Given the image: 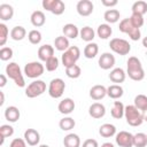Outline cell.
Instances as JSON below:
<instances>
[{
    "label": "cell",
    "instance_id": "19",
    "mask_svg": "<svg viewBox=\"0 0 147 147\" xmlns=\"http://www.w3.org/2000/svg\"><path fill=\"white\" fill-rule=\"evenodd\" d=\"M106 95H107V87H105L103 85H94L90 90V96L95 101L103 99Z\"/></svg>",
    "mask_w": 147,
    "mask_h": 147
},
{
    "label": "cell",
    "instance_id": "53",
    "mask_svg": "<svg viewBox=\"0 0 147 147\" xmlns=\"http://www.w3.org/2000/svg\"><path fill=\"white\" fill-rule=\"evenodd\" d=\"M39 147H49V146H48V145H40Z\"/></svg>",
    "mask_w": 147,
    "mask_h": 147
},
{
    "label": "cell",
    "instance_id": "51",
    "mask_svg": "<svg viewBox=\"0 0 147 147\" xmlns=\"http://www.w3.org/2000/svg\"><path fill=\"white\" fill-rule=\"evenodd\" d=\"M142 46H144L145 48H147V37H145V38L142 39Z\"/></svg>",
    "mask_w": 147,
    "mask_h": 147
},
{
    "label": "cell",
    "instance_id": "32",
    "mask_svg": "<svg viewBox=\"0 0 147 147\" xmlns=\"http://www.w3.org/2000/svg\"><path fill=\"white\" fill-rule=\"evenodd\" d=\"M119 16H121V14L117 9H108L103 14V18L107 22V24H113V23L118 22Z\"/></svg>",
    "mask_w": 147,
    "mask_h": 147
},
{
    "label": "cell",
    "instance_id": "16",
    "mask_svg": "<svg viewBox=\"0 0 147 147\" xmlns=\"http://www.w3.org/2000/svg\"><path fill=\"white\" fill-rule=\"evenodd\" d=\"M24 140L29 146H37L40 141V134L34 129H28L24 132Z\"/></svg>",
    "mask_w": 147,
    "mask_h": 147
},
{
    "label": "cell",
    "instance_id": "42",
    "mask_svg": "<svg viewBox=\"0 0 147 147\" xmlns=\"http://www.w3.org/2000/svg\"><path fill=\"white\" fill-rule=\"evenodd\" d=\"M8 34H9V30L7 25L5 23H0V46H5L8 39Z\"/></svg>",
    "mask_w": 147,
    "mask_h": 147
},
{
    "label": "cell",
    "instance_id": "25",
    "mask_svg": "<svg viewBox=\"0 0 147 147\" xmlns=\"http://www.w3.org/2000/svg\"><path fill=\"white\" fill-rule=\"evenodd\" d=\"M99 134L103 138H110L116 134V127L110 123H105L99 127Z\"/></svg>",
    "mask_w": 147,
    "mask_h": 147
},
{
    "label": "cell",
    "instance_id": "20",
    "mask_svg": "<svg viewBox=\"0 0 147 147\" xmlns=\"http://www.w3.org/2000/svg\"><path fill=\"white\" fill-rule=\"evenodd\" d=\"M20 116H21V113H20L18 108L15 106H9L5 110V118L10 123L17 122L20 119Z\"/></svg>",
    "mask_w": 147,
    "mask_h": 147
},
{
    "label": "cell",
    "instance_id": "10",
    "mask_svg": "<svg viewBox=\"0 0 147 147\" xmlns=\"http://www.w3.org/2000/svg\"><path fill=\"white\" fill-rule=\"evenodd\" d=\"M42 8L51 11L54 15H61L64 13L65 5L62 0H42Z\"/></svg>",
    "mask_w": 147,
    "mask_h": 147
},
{
    "label": "cell",
    "instance_id": "31",
    "mask_svg": "<svg viewBox=\"0 0 147 147\" xmlns=\"http://www.w3.org/2000/svg\"><path fill=\"white\" fill-rule=\"evenodd\" d=\"M124 110H125V107L124 105L121 102V101H115L114 105H113V108L110 110V114L114 118L116 119H121L123 116H124Z\"/></svg>",
    "mask_w": 147,
    "mask_h": 147
},
{
    "label": "cell",
    "instance_id": "27",
    "mask_svg": "<svg viewBox=\"0 0 147 147\" xmlns=\"http://www.w3.org/2000/svg\"><path fill=\"white\" fill-rule=\"evenodd\" d=\"M113 33V29L110 26V24H107V23H103V24H100L96 29V34L100 39H108Z\"/></svg>",
    "mask_w": 147,
    "mask_h": 147
},
{
    "label": "cell",
    "instance_id": "17",
    "mask_svg": "<svg viewBox=\"0 0 147 147\" xmlns=\"http://www.w3.org/2000/svg\"><path fill=\"white\" fill-rule=\"evenodd\" d=\"M53 56H54V47L52 45L46 44V45H42V46L39 47V49H38V57H39L40 61L46 62L47 60H49Z\"/></svg>",
    "mask_w": 147,
    "mask_h": 147
},
{
    "label": "cell",
    "instance_id": "34",
    "mask_svg": "<svg viewBox=\"0 0 147 147\" xmlns=\"http://www.w3.org/2000/svg\"><path fill=\"white\" fill-rule=\"evenodd\" d=\"M75 125H76L75 119L72 117H69V116L68 117H63L59 122V126H60V129L62 131H70V130H72L75 127Z\"/></svg>",
    "mask_w": 147,
    "mask_h": 147
},
{
    "label": "cell",
    "instance_id": "2",
    "mask_svg": "<svg viewBox=\"0 0 147 147\" xmlns=\"http://www.w3.org/2000/svg\"><path fill=\"white\" fill-rule=\"evenodd\" d=\"M124 117L126 119V123L131 126H139L144 122L142 111H140L138 108H136L133 105H129L125 107L124 110Z\"/></svg>",
    "mask_w": 147,
    "mask_h": 147
},
{
    "label": "cell",
    "instance_id": "13",
    "mask_svg": "<svg viewBox=\"0 0 147 147\" xmlns=\"http://www.w3.org/2000/svg\"><path fill=\"white\" fill-rule=\"evenodd\" d=\"M99 67L103 70H109L115 65V56L111 53H102L99 57Z\"/></svg>",
    "mask_w": 147,
    "mask_h": 147
},
{
    "label": "cell",
    "instance_id": "43",
    "mask_svg": "<svg viewBox=\"0 0 147 147\" xmlns=\"http://www.w3.org/2000/svg\"><path fill=\"white\" fill-rule=\"evenodd\" d=\"M45 63H46L45 67H46L47 71H55L57 69V67H59V59L56 56H53L49 60H47Z\"/></svg>",
    "mask_w": 147,
    "mask_h": 147
},
{
    "label": "cell",
    "instance_id": "8",
    "mask_svg": "<svg viewBox=\"0 0 147 147\" xmlns=\"http://www.w3.org/2000/svg\"><path fill=\"white\" fill-rule=\"evenodd\" d=\"M23 71H24V75H25L28 78L34 79V78L40 77V76L44 74L45 67H44L40 62H38V61H32V62H29V63L25 64Z\"/></svg>",
    "mask_w": 147,
    "mask_h": 147
},
{
    "label": "cell",
    "instance_id": "40",
    "mask_svg": "<svg viewBox=\"0 0 147 147\" xmlns=\"http://www.w3.org/2000/svg\"><path fill=\"white\" fill-rule=\"evenodd\" d=\"M129 18H130L132 25H133L134 28H138V29H140V28L144 25V23H145V18H144V16H142V15H139V14H134V13H132L131 16H130Z\"/></svg>",
    "mask_w": 147,
    "mask_h": 147
},
{
    "label": "cell",
    "instance_id": "6",
    "mask_svg": "<svg viewBox=\"0 0 147 147\" xmlns=\"http://www.w3.org/2000/svg\"><path fill=\"white\" fill-rule=\"evenodd\" d=\"M109 47L114 53L118 55H126L131 51V45L129 41L122 38H113L109 42Z\"/></svg>",
    "mask_w": 147,
    "mask_h": 147
},
{
    "label": "cell",
    "instance_id": "33",
    "mask_svg": "<svg viewBox=\"0 0 147 147\" xmlns=\"http://www.w3.org/2000/svg\"><path fill=\"white\" fill-rule=\"evenodd\" d=\"M54 46L57 51L60 52H65L69 47H70V44H69V39L64 36H59L55 38L54 40Z\"/></svg>",
    "mask_w": 147,
    "mask_h": 147
},
{
    "label": "cell",
    "instance_id": "1",
    "mask_svg": "<svg viewBox=\"0 0 147 147\" xmlns=\"http://www.w3.org/2000/svg\"><path fill=\"white\" fill-rule=\"evenodd\" d=\"M126 75L136 82H140L145 78V71L142 69L141 62L136 56H130L126 62Z\"/></svg>",
    "mask_w": 147,
    "mask_h": 147
},
{
    "label": "cell",
    "instance_id": "38",
    "mask_svg": "<svg viewBox=\"0 0 147 147\" xmlns=\"http://www.w3.org/2000/svg\"><path fill=\"white\" fill-rule=\"evenodd\" d=\"M14 134V127L9 124H3L0 126V137H1V145L3 144L5 139L8 137H11Z\"/></svg>",
    "mask_w": 147,
    "mask_h": 147
},
{
    "label": "cell",
    "instance_id": "9",
    "mask_svg": "<svg viewBox=\"0 0 147 147\" xmlns=\"http://www.w3.org/2000/svg\"><path fill=\"white\" fill-rule=\"evenodd\" d=\"M65 90V83L61 78H54L51 80L48 85V94L53 99H59L63 95V92Z\"/></svg>",
    "mask_w": 147,
    "mask_h": 147
},
{
    "label": "cell",
    "instance_id": "35",
    "mask_svg": "<svg viewBox=\"0 0 147 147\" xmlns=\"http://www.w3.org/2000/svg\"><path fill=\"white\" fill-rule=\"evenodd\" d=\"M132 13L134 14H139V15H145L147 13V2L146 1H136L133 5H132V8H131Z\"/></svg>",
    "mask_w": 147,
    "mask_h": 147
},
{
    "label": "cell",
    "instance_id": "29",
    "mask_svg": "<svg viewBox=\"0 0 147 147\" xmlns=\"http://www.w3.org/2000/svg\"><path fill=\"white\" fill-rule=\"evenodd\" d=\"M79 36L82 38V40L86 41V42H92V40L95 37V32L91 26H84L79 30Z\"/></svg>",
    "mask_w": 147,
    "mask_h": 147
},
{
    "label": "cell",
    "instance_id": "44",
    "mask_svg": "<svg viewBox=\"0 0 147 147\" xmlns=\"http://www.w3.org/2000/svg\"><path fill=\"white\" fill-rule=\"evenodd\" d=\"M13 57V49L10 47H1L0 49V60L8 61Z\"/></svg>",
    "mask_w": 147,
    "mask_h": 147
},
{
    "label": "cell",
    "instance_id": "23",
    "mask_svg": "<svg viewBox=\"0 0 147 147\" xmlns=\"http://www.w3.org/2000/svg\"><path fill=\"white\" fill-rule=\"evenodd\" d=\"M62 32H63V36L67 37L68 39H75V38H77L78 34H79L78 28H77L75 24H72V23H68V24L63 25Z\"/></svg>",
    "mask_w": 147,
    "mask_h": 147
},
{
    "label": "cell",
    "instance_id": "26",
    "mask_svg": "<svg viewBox=\"0 0 147 147\" xmlns=\"http://www.w3.org/2000/svg\"><path fill=\"white\" fill-rule=\"evenodd\" d=\"M14 16V8L8 3L0 5V18L2 21H9Z\"/></svg>",
    "mask_w": 147,
    "mask_h": 147
},
{
    "label": "cell",
    "instance_id": "3",
    "mask_svg": "<svg viewBox=\"0 0 147 147\" xmlns=\"http://www.w3.org/2000/svg\"><path fill=\"white\" fill-rule=\"evenodd\" d=\"M6 75L10 79H13L18 87H24L25 86V82H24V78H23L22 70H21L20 65L16 62H9L7 64V67H6Z\"/></svg>",
    "mask_w": 147,
    "mask_h": 147
},
{
    "label": "cell",
    "instance_id": "4",
    "mask_svg": "<svg viewBox=\"0 0 147 147\" xmlns=\"http://www.w3.org/2000/svg\"><path fill=\"white\" fill-rule=\"evenodd\" d=\"M118 29H119L121 32L127 34V36L130 37V39L133 40V41L139 40L140 37H141L140 29L134 28V26L132 25L130 18H124V20H122V21L119 22V26H118Z\"/></svg>",
    "mask_w": 147,
    "mask_h": 147
},
{
    "label": "cell",
    "instance_id": "21",
    "mask_svg": "<svg viewBox=\"0 0 147 147\" xmlns=\"http://www.w3.org/2000/svg\"><path fill=\"white\" fill-rule=\"evenodd\" d=\"M30 21H31V24L33 26L40 28V26H42L45 24L46 17H45V14L41 10H34L30 16Z\"/></svg>",
    "mask_w": 147,
    "mask_h": 147
},
{
    "label": "cell",
    "instance_id": "36",
    "mask_svg": "<svg viewBox=\"0 0 147 147\" xmlns=\"http://www.w3.org/2000/svg\"><path fill=\"white\" fill-rule=\"evenodd\" d=\"M147 146V134L139 132L133 134V147H146Z\"/></svg>",
    "mask_w": 147,
    "mask_h": 147
},
{
    "label": "cell",
    "instance_id": "39",
    "mask_svg": "<svg viewBox=\"0 0 147 147\" xmlns=\"http://www.w3.org/2000/svg\"><path fill=\"white\" fill-rule=\"evenodd\" d=\"M80 74H82V69H80V67L77 65V64H74V65H71V67H69V68H65V75H67L69 78L76 79V78H78V77L80 76Z\"/></svg>",
    "mask_w": 147,
    "mask_h": 147
},
{
    "label": "cell",
    "instance_id": "48",
    "mask_svg": "<svg viewBox=\"0 0 147 147\" xmlns=\"http://www.w3.org/2000/svg\"><path fill=\"white\" fill-rule=\"evenodd\" d=\"M7 84V77L5 75H0V87H3Z\"/></svg>",
    "mask_w": 147,
    "mask_h": 147
},
{
    "label": "cell",
    "instance_id": "41",
    "mask_svg": "<svg viewBox=\"0 0 147 147\" xmlns=\"http://www.w3.org/2000/svg\"><path fill=\"white\" fill-rule=\"evenodd\" d=\"M41 33L40 31L38 30H31L29 33H28V39L29 41L32 44V45H38L40 41H41Z\"/></svg>",
    "mask_w": 147,
    "mask_h": 147
},
{
    "label": "cell",
    "instance_id": "47",
    "mask_svg": "<svg viewBox=\"0 0 147 147\" xmlns=\"http://www.w3.org/2000/svg\"><path fill=\"white\" fill-rule=\"evenodd\" d=\"M101 3L105 7H109L111 9V7H115L118 3V1L117 0H101Z\"/></svg>",
    "mask_w": 147,
    "mask_h": 147
},
{
    "label": "cell",
    "instance_id": "15",
    "mask_svg": "<svg viewBox=\"0 0 147 147\" xmlns=\"http://www.w3.org/2000/svg\"><path fill=\"white\" fill-rule=\"evenodd\" d=\"M88 114L92 118H95V119H99V118H102L106 114V107L100 103V102H94L88 108Z\"/></svg>",
    "mask_w": 147,
    "mask_h": 147
},
{
    "label": "cell",
    "instance_id": "5",
    "mask_svg": "<svg viewBox=\"0 0 147 147\" xmlns=\"http://www.w3.org/2000/svg\"><path fill=\"white\" fill-rule=\"evenodd\" d=\"M79 56H80V49L77 46H70L62 54V57H61L62 64L65 68H69L74 64H76V62L79 60Z\"/></svg>",
    "mask_w": 147,
    "mask_h": 147
},
{
    "label": "cell",
    "instance_id": "30",
    "mask_svg": "<svg viewBox=\"0 0 147 147\" xmlns=\"http://www.w3.org/2000/svg\"><path fill=\"white\" fill-rule=\"evenodd\" d=\"M99 53V46L95 42H88L84 48V56L86 59H94Z\"/></svg>",
    "mask_w": 147,
    "mask_h": 147
},
{
    "label": "cell",
    "instance_id": "46",
    "mask_svg": "<svg viewBox=\"0 0 147 147\" xmlns=\"http://www.w3.org/2000/svg\"><path fill=\"white\" fill-rule=\"evenodd\" d=\"M82 147H99V144L95 139H86Z\"/></svg>",
    "mask_w": 147,
    "mask_h": 147
},
{
    "label": "cell",
    "instance_id": "49",
    "mask_svg": "<svg viewBox=\"0 0 147 147\" xmlns=\"http://www.w3.org/2000/svg\"><path fill=\"white\" fill-rule=\"evenodd\" d=\"M0 96H1V100H0V106H2L5 103V94L3 92H0Z\"/></svg>",
    "mask_w": 147,
    "mask_h": 147
},
{
    "label": "cell",
    "instance_id": "11",
    "mask_svg": "<svg viewBox=\"0 0 147 147\" xmlns=\"http://www.w3.org/2000/svg\"><path fill=\"white\" fill-rule=\"evenodd\" d=\"M115 141L119 147H133V134L127 131H119L116 133Z\"/></svg>",
    "mask_w": 147,
    "mask_h": 147
},
{
    "label": "cell",
    "instance_id": "12",
    "mask_svg": "<svg viewBox=\"0 0 147 147\" xmlns=\"http://www.w3.org/2000/svg\"><path fill=\"white\" fill-rule=\"evenodd\" d=\"M93 2L91 0H79L76 5L77 13L80 16H90L93 13Z\"/></svg>",
    "mask_w": 147,
    "mask_h": 147
},
{
    "label": "cell",
    "instance_id": "52",
    "mask_svg": "<svg viewBox=\"0 0 147 147\" xmlns=\"http://www.w3.org/2000/svg\"><path fill=\"white\" fill-rule=\"evenodd\" d=\"M142 116H144V121L147 122V109L145 111H142Z\"/></svg>",
    "mask_w": 147,
    "mask_h": 147
},
{
    "label": "cell",
    "instance_id": "28",
    "mask_svg": "<svg viewBox=\"0 0 147 147\" xmlns=\"http://www.w3.org/2000/svg\"><path fill=\"white\" fill-rule=\"evenodd\" d=\"M25 36H26V30H25L23 26H21V25L14 26V28L11 29V31H10V38H11L13 40H15V41H21V40H23V39L25 38Z\"/></svg>",
    "mask_w": 147,
    "mask_h": 147
},
{
    "label": "cell",
    "instance_id": "18",
    "mask_svg": "<svg viewBox=\"0 0 147 147\" xmlns=\"http://www.w3.org/2000/svg\"><path fill=\"white\" fill-rule=\"evenodd\" d=\"M125 78H126V72L122 68H114L109 74V79L117 85L123 83Z\"/></svg>",
    "mask_w": 147,
    "mask_h": 147
},
{
    "label": "cell",
    "instance_id": "50",
    "mask_svg": "<svg viewBox=\"0 0 147 147\" xmlns=\"http://www.w3.org/2000/svg\"><path fill=\"white\" fill-rule=\"evenodd\" d=\"M101 147H115V146L111 142H105V144L101 145Z\"/></svg>",
    "mask_w": 147,
    "mask_h": 147
},
{
    "label": "cell",
    "instance_id": "37",
    "mask_svg": "<svg viewBox=\"0 0 147 147\" xmlns=\"http://www.w3.org/2000/svg\"><path fill=\"white\" fill-rule=\"evenodd\" d=\"M136 108H138L140 111H145L147 109V95L145 94H138L134 98V105Z\"/></svg>",
    "mask_w": 147,
    "mask_h": 147
},
{
    "label": "cell",
    "instance_id": "14",
    "mask_svg": "<svg viewBox=\"0 0 147 147\" xmlns=\"http://www.w3.org/2000/svg\"><path fill=\"white\" fill-rule=\"evenodd\" d=\"M75 101L71 98H64L62 101H60L57 106V110L63 115H69L75 110Z\"/></svg>",
    "mask_w": 147,
    "mask_h": 147
},
{
    "label": "cell",
    "instance_id": "45",
    "mask_svg": "<svg viewBox=\"0 0 147 147\" xmlns=\"http://www.w3.org/2000/svg\"><path fill=\"white\" fill-rule=\"evenodd\" d=\"M9 147H26V142L22 138H15L11 140Z\"/></svg>",
    "mask_w": 147,
    "mask_h": 147
},
{
    "label": "cell",
    "instance_id": "7",
    "mask_svg": "<svg viewBox=\"0 0 147 147\" xmlns=\"http://www.w3.org/2000/svg\"><path fill=\"white\" fill-rule=\"evenodd\" d=\"M46 91V83L44 80L37 79L33 80L32 83H30L26 88H25V95L28 98H37L39 95H41L44 92Z\"/></svg>",
    "mask_w": 147,
    "mask_h": 147
},
{
    "label": "cell",
    "instance_id": "24",
    "mask_svg": "<svg viewBox=\"0 0 147 147\" xmlns=\"http://www.w3.org/2000/svg\"><path fill=\"white\" fill-rule=\"evenodd\" d=\"M64 147H80V138L76 133H69L63 138Z\"/></svg>",
    "mask_w": 147,
    "mask_h": 147
},
{
    "label": "cell",
    "instance_id": "22",
    "mask_svg": "<svg viewBox=\"0 0 147 147\" xmlns=\"http://www.w3.org/2000/svg\"><path fill=\"white\" fill-rule=\"evenodd\" d=\"M124 94V90L121 85H117V84H113L110 85L109 87H107V95L110 98V99H114V100H117L119 98H122Z\"/></svg>",
    "mask_w": 147,
    "mask_h": 147
}]
</instances>
